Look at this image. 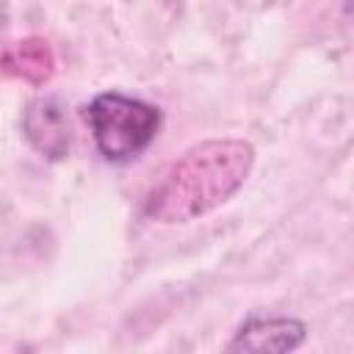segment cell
<instances>
[{"instance_id":"1","label":"cell","mask_w":354,"mask_h":354,"mask_svg":"<svg viewBox=\"0 0 354 354\" xmlns=\"http://www.w3.org/2000/svg\"><path fill=\"white\" fill-rule=\"evenodd\" d=\"M252 163L254 149L241 138L202 141L174 160L149 191L144 216L158 224H180L205 216L243 185Z\"/></svg>"},{"instance_id":"2","label":"cell","mask_w":354,"mask_h":354,"mask_svg":"<svg viewBox=\"0 0 354 354\" xmlns=\"http://www.w3.org/2000/svg\"><path fill=\"white\" fill-rule=\"evenodd\" d=\"M86 122L100 155L111 163H127L138 158L158 136L160 111L144 100L105 91L88 102Z\"/></svg>"},{"instance_id":"3","label":"cell","mask_w":354,"mask_h":354,"mask_svg":"<svg viewBox=\"0 0 354 354\" xmlns=\"http://www.w3.org/2000/svg\"><path fill=\"white\" fill-rule=\"evenodd\" d=\"M22 133L30 147L47 160H64L69 155V124L61 100L39 97L28 102L22 113Z\"/></svg>"},{"instance_id":"4","label":"cell","mask_w":354,"mask_h":354,"mask_svg":"<svg viewBox=\"0 0 354 354\" xmlns=\"http://www.w3.org/2000/svg\"><path fill=\"white\" fill-rule=\"evenodd\" d=\"M307 326L296 318H249L230 340V351H290L304 340Z\"/></svg>"},{"instance_id":"5","label":"cell","mask_w":354,"mask_h":354,"mask_svg":"<svg viewBox=\"0 0 354 354\" xmlns=\"http://www.w3.org/2000/svg\"><path fill=\"white\" fill-rule=\"evenodd\" d=\"M53 66H55L53 50L47 47L44 39L36 36L14 41L0 55V72L8 77H22L28 83H44L53 75Z\"/></svg>"}]
</instances>
